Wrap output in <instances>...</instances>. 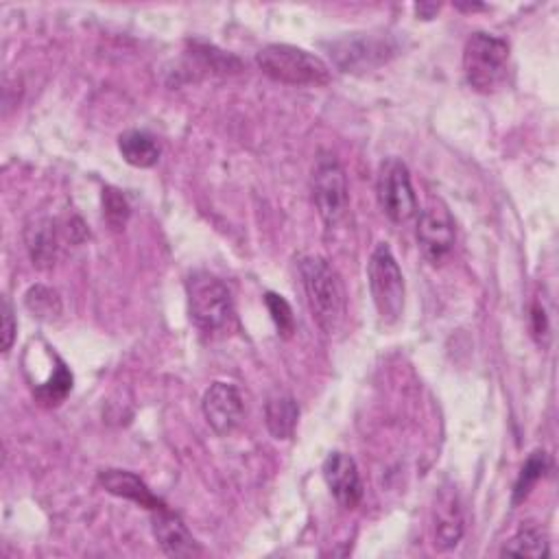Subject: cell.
Returning <instances> with one entry per match:
<instances>
[{
	"mask_svg": "<svg viewBox=\"0 0 559 559\" xmlns=\"http://www.w3.org/2000/svg\"><path fill=\"white\" fill-rule=\"evenodd\" d=\"M189 315L204 335L230 330L234 321V300L230 289L212 274L197 271L186 280Z\"/></svg>",
	"mask_w": 559,
	"mask_h": 559,
	"instance_id": "obj_2",
	"label": "cell"
},
{
	"mask_svg": "<svg viewBox=\"0 0 559 559\" xmlns=\"http://www.w3.org/2000/svg\"><path fill=\"white\" fill-rule=\"evenodd\" d=\"M457 228L448 206L439 199H433L417 221V243L424 258L433 265H439L454 247Z\"/></svg>",
	"mask_w": 559,
	"mask_h": 559,
	"instance_id": "obj_8",
	"label": "cell"
},
{
	"mask_svg": "<svg viewBox=\"0 0 559 559\" xmlns=\"http://www.w3.org/2000/svg\"><path fill=\"white\" fill-rule=\"evenodd\" d=\"M132 208L125 199V195L112 186L104 189V217L114 230H123L130 221Z\"/></svg>",
	"mask_w": 559,
	"mask_h": 559,
	"instance_id": "obj_22",
	"label": "cell"
},
{
	"mask_svg": "<svg viewBox=\"0 0 559 559\" xmlns=\"http://www.w3.org/2000/svg\"><path fill=\"white\" fill-rule=\"evenodd\" d=\"M19 324L14 319V311L8 302H3V352H10L14 341H16Z\"/></svg>",
	"mask_w": 559,
	"mask_h": 559,
	"instance_id": "obj_25",
	"label": "cell"
},
{
	"mask_svg": "<svg viewBox=\"0 0 559 559\" xmlns=\"http://www.w3.org/2000/svg\"><path fill=\"white\" fill-rule=\"evenodd\" d=\"M463 73L481 95L500 90L509 75V45L491 34H472L463 49Z\"/></svg>",
	"mask_w": 559,
	"mask_h": 559,
	"instance_id": "obj_4",
	"label": "cell"
},
{
	"mask_svg": "<svg viewBox=\"0 0 559 559\" xmlns=\"http://www.w3.org/2000/svg\"><path fill=\"white\" fill-rule=\"evenodd\" d=\"M439 12V5H415V14L420 16V19H424V21H430L433 19V14H437Z\"/></svg>",
	"mask_w": 559,
	"mask_h": 559,
	"instance_id": "obj_26",
	"label": "cell"
},
{
	"mask_svg": "<svg viewBox=\"0 0 559 559\" xmlns=\"http://www.w3.org/2000/svg\"><path fill=\"white\" fill-rule=\"evenodd\" d=\"M378 202L393 223H406L420 212L411 175L402 160L389 158L382 162L378 173Z\"/></svg>",
	"mask_w": 559,
	"mask_h": 559,
	"instance_id": "obj_7",
	"label": "cell"
},
{
	"mask_svg": "<svg viewBox=\"0 0 559 559\" xmlns=\"http://www.w3.org/2000/svg\"><path fill=\"white\" fill-rule=\"evenodd\" d=\"M202 409L210 428L221 437L234 433L245 413L243 398L239 389L230 382H212L204 393Z\"/></svg>",
	"mask_w": 559,
	"mask_h": 559,
	"instance_id": "obj_10",
	"label": "cell"
},
{
	"mask_svg": "<svg viewBox=\"0 0 559 559\" xmlns=\"http://www.w3.org/2000/svg\"><path fill=\"white\" fill-rule=\"evenodd\" d=\"M99 483L106 491L119 496V498H127L149 511H160L167 505L145 485V481H141L134 472L127 470H104L99 472Z\"/></svg>",
	"mask_w": 559,
	"mask_h": 559,
	"instance_id": "obj_14",
	"label": "cell"
},
{
	"mask_svg": "<svg viewBox=\"0 0 559 559\" xmlns=\"http://www.w3.org/2000/svg\"><path fill=\"white\" fill-rule=\"evenodd\" d=\"M393 51L396 49L389 45L387 38L374 36H350L332 45V58L345 73L380 66L389 60V56H393Z\"/></svg>",
	"mask_w": 559,
	"mask_h": 559,
	"instance_id": "obj_9",
	"label": "cell"
},
{
	"mask_svg": "<svg viewBox=\"0 0 559 559\" xmlns=\"http://www.w3.org/2000/svg\"><path fill=\"white\" fill-rule=\"evenodd\" d=\"M267 428L276 439H291L297 426L300 406L291 396H276L265 406Z\"/></svg>",
	"mask_w": 559,
	"mask_h": 559,
	"instance_id": "obj_17",
	"label": "cell"
},
{
	"mask_svg": "<svg viewBox=\"0 0 559 559\" xmlns=\"http://www.w3.org/2000/svg\"><path fill=\"white\" fill-rule=\"evenodd\" d=\"M25 304L29 308V313L34 317H38L40 321H56L62 315V297L58 291L45 287V284H36L27 291L25 295Z\"/></svg>",
	"mask_w": 559,
	"mask_h": 559,
	"instance_id": "obj_20",
	"label": "cell"
},
{
	"mask_svg": "<svg viewBox=\"0 0 559 559\" xmlns=\"http://www.w3.org/2000/svg\"><path fill=\"white\" fill-rule=\"evenodd\" d=\"M27 250L40 269H49L56 265L58 254H60V239H58V228L56 221L51 219H38L34 221L27 232Z\"/></svg>",
	"mask_w": 559,
	"mask_h": 559,
	"instance_id": "obj_15",
	"label": "cell"
},
{
	"mask_svg": "<svg viewBox=\"0 0 559 559\" xmlns=\"http://www.w3.org/2000/svg\"><path fill=\"white\" fill-rule=\"evenodd\" d=\"M265 304H267V308L271 313V319H274L278 332L282 337H291L293 330H295V317H293V311H291L289 302L282 295H278V293H267L265 295Z\"/></svg>",
	"mask_w": 559,
	"mask_h": 559,
	"instance_id": "obj_23",
	"label": "cell"
},
{
	"mask_svg": "<svg viewBox=\"0 0 559 559\" xmlns=\"http://www.w3.org/2000/svg\"><path fill=\"white\" fill-rule=\"evenodd\" d=\"M531 330H533V337L539 345H546L548 339H550V324H548V315H546V308L535 302L533 308H531Z\"/></svg>",
	"mask_w": 559,
	"mask_h": 559,
	"instance_id": "obj_24",
	"label": "cell"
},
{
	"mask_svg": "<svg viewBox=\"0 0 559 559\" xmlns=\"http://www.w3.org/2000/svg\"><path fill=\"white\" fill-rule=\"evenodd\" d=\"M154 535L169 557H193L199 552L197 542L169 507L154 511Z\"/></svg>",
	"mask_w": 559,
	"mask_h": 559,
	"instance_id": "obj_13",
	"label": "cell"
},
{
	"mask_svg": "<svg viewBox=\"0 0 559 559\" xmlns=\"http://www.w3.org/2000/svg\"><path fill=\"white\" fill-rule=\"evenodd\" d=\"M306 300L324 335L339 330L345 315V291L335 267L321 256H306L300 263Z\"/></svg>",
	"mask_w": 559,
	"mask_h": 559,
	"instance_id": "obj_1",
	"label": "cell"
},
{
	"mask_svg": "<svg viewBox=\"0 0 559 559\" xmlns=\"http://www.w3.org/2000/svg\"><path fill=\"white\" fill-rule=\"evenodd\" d=\"M502 555H513V557H533L542 559L548 555V537L542 528L528 524L522 526L502 548Z\"/></svg>",
	"mask_w": 559,
	"mask_h": 559,
	"instance_id": "obj_18",
	"label": "cell"
},
{
	"mask_svg": "<svg viewBox=\"0 0 559 559\" xmlns=\"http://www.w3.org/2000/svg\"><path fill=\"white\" fill-rule=\"evenodd\" d=\"M256 64L267 77L280 84H289V86H328L330 84L328 64L321 58L291 45H269L260 49L256 56Z\"/></svg>",
	"mask_w": 559,
	"mask_h": 559,
	"instance_id": "obj_3",
	"label": "cell"
},
{
	"mask_svg": "<svg viewBox=\"0 0 559 559\" xmlns=\"http://www.w3.org/2000/svg\"><path fill=\"white\" fill-rule=\"evenodd\" d=\"M546 467H548V459H546V452H544V450H535V452L528 454V459H526V463L522 465V470H520V474H518V481H515V485H513V496H511L513 507L520 505V502L531 494V489H533V487L537 485V481L544 476Z\"/></svg>",
	"mask_w": 559,
	"mask_h": 559,
	"instance_id": "obj_21",
	"label": "cell"
},
{
	"mask_svg": "<svg viewBox=\"0 0 559 559\" xmlns=\"http://www.w3.org/2000/svg\"><path fill=\"white\" fill-rule=\"evenodd\" d=\"M374 306L385 324H396L404 311V278L387 243H378L367 265Z\"/></svg>",
	"mask_w": 559,
	"mask_h": 559,
	"instance_id": "obj_5",
	"label": "cell"
},
{
	"mask_svg": "<svg viewBox=\"0 0 559 559\" xmlns=\"http://www.w3.org/2000/svg\"><path fill=\"white\" fill-rule=\"evenodd\" d=\"M119 151L125 158V162L136 169H151L160 160L158 141L151 134L138 132V130H130V132L121 134Z\"/></svg>",
	"mask_w": 559,
	"mask_h": 559,
	"instance_id": "obj_16",
	"label": "cell"
},
{
	"mask_svg": "<svg viewBox=\"0 0 559 559\" xmlns=\"http://www.w3.org/2000/svg\"><path fill=\"white\" fill-rule=\"evenodd\" d=\"M313 199L324 226L330 230L341 223L350 204L348 178L332 154H319L313 167Z\"/></svg>",
	"mask_w": 559,
	"mask_h": 559,
	"instance_id": "obj_6",
	"label": "cell"
},
{
	"mask_svg": "<svg viewBox=\"0 0 559 559\" xmlns=\"http://www.w3.org/2000/svg\"><path fill=\"white\" fill-rule=\"evenodd\" d=\"M433 522H435V546L439 550H450L463 537V509L457 494V487H441L435 507H433Z\"/></svg>",
	"mask_w": 559,
	"mask_h": 559,
	"instance_id": "obj_12",
	"label": "cell"
},
{
	"mask_svg": "<svg viewBox=\"0 0 559 559\" xmlns=\"http://www.w3.org/2000/svg\"><path fill=\"white\" fill-rule=\"evenodd\" d=\"M71 389H73V374L69 372L66 363L58 356V359H56V367H53L49 380L42 382V385H38V387L34 389V396H36L42 404L56 406V404H60V402L71 393Z\"/></svg>",
	"mask_w": 559,
	"mask_h": 559,
	"instance_id": "obj_19",
	"label": "cell"
},
{
	"mask_svg": "<svg viewBox=\"0 0 559 559\" xmlns=\"http://www.w3.org/2000/svg\"><path fill=\"white\" fill-rule=\"evenodd\" d=\"M321 472H324L330 494L343 509H356L361 505L363 494H365L363 481H361L359 467L350 454L330 452L324 461Z\"/></svg>",
	"mask_w": 559,
	"mask_h": 559,
	"instance_id": "obj_11",
	"label": "cell"
}]
</instances>
